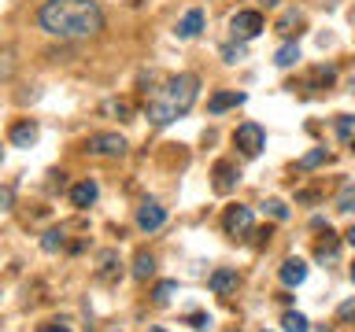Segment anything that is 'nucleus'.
<instances>
[{
    "label": "nucleus",
    "instance_id": "1",
    "mask_svg": "<svg viewBox=\"0 0 355 332\" xmlns=\"http://www.w3.org/2000/svg\"><path fill=\"white\" fill-rule=\"evenodd\" d=\"M37 26L63 41L93 37L104 30V11L96 0H44L37 11Z\"/></svg>",
    "mask_w": 355,
    "mask_h": 332
},
{
    "label": "nucleus",
    "instance_id": "2",
    "mask_svg": "<svg viewBox=\"0 0 355 332\" xmlns=\"http://www.w3.org/2000/svg\"><path fill=\"white\" fill-rule=\"evenodd\" d=\"M196 93H200V77L196 74H178L163 89H155V96L148 100L144 115H148L152 126H171L174 118H182L185 111L196 104Z\"/></svg>",
    "mask_w": 355,
    "mask_h": 332
},
{
    "label": "nucleus",
    "instance_id": "3",
    "mask_svg": "<svg viewBox=\"0 0 355 332\" xmlns=\"http://www.w3.org/2000/svg\"><path fill=\"white\" fill-rule=\"evenodd\" d=\"M85 148H89V155H96V159H122V155H126V140H122L119 133H93Z\"/></svg>",
    "mask_w": 355,
    "mask_h": 332
},
{
    "label": "nucleus",
    "instance_id": "4",
    "mask_svg": "<svg viewBox=\"0 0 355 332\" xmlns=\"http://www.w3.org/2000/svg\"><path fill=\"white\" fill-rule=\"evenodd\" d=\"M233 144L241 148L244 159H255L266 144V133H263V126H255V122H244V126H237V133H233Z\"/></svg>",
    "mask_w": 355,
    "mask_h": 332
},
{
    "label": "nucleus",
    "instance_id": "5",
    "mask_svg": "<svg viewBox=\"0 0 355 332\" xmlns=\"http://www.w3.org/2000/svg\"><path fill=\"white\" fill-rule=\"evenodd\" d=\"M230 33L233 41H252L263 33V15L259 11H237V15L230 19Z\"/></svg>",
    "mask_w": 355,
    "mask_h": 332
},
{
    "label": "nucleus",
    "instance_id": "6",
    "mask_svg": "<svg viewBox=\"0 0 355 332\" xmlns=\"http://www.w3.org/2000/svg\"><path fill=\"white\" fill-rule=\"evenodd\" d=\"M222 225H226V232L233 240L248 237V232H252V207H230L226 218H222Z\"/></svg>",
    "mask_w": 355,
    "mask_h": 332
},
{
    "label": "nucleus",
    "instance_id": "7",
    "mask_svg": "<svg viewBox=\"0 0 355 332\" xmlns=\"http://www.w3.org/2000/svg\"><path fill=\"white\" fill-rule=\"evenodd\" d=\"M163 221H166V207H159L155 199H144L137 207V229L155 232V229H163Z\"/></svg>",
    "mask_w": 355,
    "mask_h": 332
},
{
    "label": "nucleus",
    "instance_id": "8",
    "mask_svg": "<svg viewBox=\"0 0 355 332\" xmlns=\"http://www.w3.org/2000/svg\"><path fill=\"white\" fill-rule=\"evenodd\" d=\"M207 284H211V292H215V295H233V292H237V284H241V277H237V270H230V266H218V270L207 277Z\"/></svg>",
    "mask_w": 355,
    "mask_h": 332
},
{
    "label": "nucleus",
    "instance_id": "9",
    "mask_svg": "<svg viewBox=\"0 0 355 332\" xmlns=\"http://www.w3.org/2000/svg\"><path fill=\"white\" fill-rule=\"evenodd\" d=\"M200 30H204V11L200 8H189L185 15H182V22H178V37L182 41H193V37H200Z\"/></svg>",
    "mask_w": 355,
    "mask_h": 332
},
{
    "label": "nucleus",
    "instance_id": "10",
    "mask_svg": "<svg viewBox=\"0 0 355 332\" xmlns=\"http://www.w3.org/2000/svg\"><path fill=\"white\" fill-rule=\"evenodd\" d=\"M277 277H282V284L300 288V284L307 281V262H304V259H285L282 270H277Z\"/></svg>",
    "mask_w": 355,
    "mask_h": 332
},
{
    "label": "nucleus",
    "instance_id": "11",
    "mask_svg": "<svg viewBox=\"0 0 355 332\" xmlns=\"http://www.w3.org/2000/svg\"><path fill=\"white\" fill-rule=\"evenodd\" d=\"M274 30L282 33V37H288L293 41L300 30H304V11H296V8H288V11H282V19L274 22Z\"/></svg>",
    "mask_w": 355,
    "mask_h": 332
},
{
    "label": "nucleus",
    "instance_id": "12",
    "mask_svg": "<svg viewBox=\"0 0 355 332\" xmlns=\"http://www.w3.org/2000/svg\"><path fill=\"white\" fill-rule=\"evenodd\" d=\"M11 144H15V148H33V144H37V122H15V126H11Z\"/></svg>",
    "mask_w": 355,
    "mask_h": 332
},
{
    "label": "nucleus",
    "instance_id": "13",
    "mask_svg": "<svg viewBox=\"0 0 355 332\" xmlns=\"http://www.w3.org/2000/svg\"><path fill=\"white\" fill-rule=\"evenodd\" d=\"M237 166L233 163H215V192L218 196H226V192H233V185H237Z\"/></svg>",
    "mask_w": 355,
    "mask_h": 332
},
{
    "label": "nucleus",
    "instance_id": "14",
    "mask_svg": "<svg viewBox=\"0 0 355 332\" xmlns=\"http://www.w3.org/2000/svg\"><path fill=\"white\" fill-rule=\"evenodd\" d=\"M96 196H100V188H96V181H78L74 188H71V203L74 207H93L96 203Z\"/></svg>",
    "mask_w": 355,
    "mask_h": 332
},
{
    "label": "nucleus",
    "instance_id": "15",
    "mask_svg": "<svg viewBox=\"0 0 355 332\" xmlns=\"http://www.w3.org/2000/svg\"><path fill=\"white\" fill-rule=\"evenodd\" d=\"M241 104H244V93H215L207 100V111H211V115H222V111L241 107Z\"/></svg>",
    "mask_w": 355,
    "mask_h": 332
},
{
    "label": "nucleus",
    "instance_id": "16",
    "mask_svg": "<svg viewBox=\"0 0 355 332\" xmlns=\"http://www.w3.org/2000/svg\"><path fill=\"white\" fill-rule=\"evenodd\" d=\"M333 82H337V71L333 66H315L307 77V89H315V93H322V89H329Z\"/></svg>",
    "mask_w": 355,
    "mask_h": 332
},
{
    "label": "nucleus",
    "instance_id": "17",
    "mask_svg": "<svg viewBox=\"0 0 355 332\" xmlns=\"http://www.w3.org/2000/svg\"><path fill=\"white\" fill-rule=\"evenodd\" d=\"M115 262H119L115 251H104V255H100V270H96V281H100V284H111V281L119 277V266H115Z\"/></svg>",
    "mask_w": 355,
    "mask_h": 332
},
{
    "label": "nucleus",
    "instance_id": "18",
    "mask_svg": "<svg viewBox=\"0 0 355 332\" xmlns=\"http://www.w3.org/2000/svg\"><path fill=\"white\" fill-rule=\"evenodd\" d=\"M152 273H155V259L148 251H137L133 255V277H137V281H148Z\"/></svg>",
    "mask_w": 355,
    "mask_h": 332
},
{
    "label": "nucleus",
    "instance_id": "19",
    "mask_svg": "<svg viewBox=\"0 0 355 332\" xmlns=\"http://www.w3.org/2000/svg\"><path fill=\"white\" fill-rule=\"evenodd\" d=\"M274 63H277V66H296V63H300V44H296V41H285L282 48L274 52Z\"/></svg>",
    "mask_w": 355,
    "mask_h": 332
},
{
    "label": "nucleus",
    "instance_id": "20",
    "mask_svg": "<svg viewBox=\"0 0 355 332\" xmlns=\"http://www.w3.org/2000/svg\"><path fill=\"white\" fill-rule=\"evenodd\" d=\"M337 137H340V144L355 148V115H340L337 118Z\"/></svg>",
    "mask_w": 355,
    "mask_h": 332
},
{
    "label": "nucleus",
    "instance_id": "21",
    "mask_svg": "<svg viewBox=\"0 0 355 332\" xmlns=\"http://www.w3.org/2000/svg\"><path fill=\"white\" fill-rule=\"evenodd\" d=\"M337 248H340V240L326 229V243H318V262H322V266L333 262V259H337Z\"/></svg>",
    "mask_w": 355,
    "mask_h": 332
},
{
    "label": "nucleus",
    "instance_id": "22",
    "mask_svg": "<svg viewBox=\"0 0 355 332\" xmlns=\"http://www.w3.org/2000/svg\"><path fill=\"white\" fill-rule=\"evenodd\" d=\"M322 163H329V151L326 148H315V151H307L304 159L296 163V170H315V166H322Z\"/></svg>",
    "mask_w": 355,
    "mask_h": 332
},
{
    "label": "nucleus",
    "instance_id": "23",
    "mask_svg": "<svg viewBox=\"0 0 355 332\" xmlns=\"http://www.w3.org/2000/svg\"><path fill=\"white\" fill-rule=\"evenodd\" d=\"M174 295H178V281H159V284H155V292H152V299H155L159 306H166Z\"/></svg>",
    "mask_w": 355,
    "mask_h": 332
},
{
    "label": "nucleus",
    "instance_id": "24",
    "mask_svg": "<svg viewBox=\"0 0 355 332\" xmlns=\"http://www.w3.org/2000/svg\"><path fill=\"white\" fill-rule=\"evenodd\" d=\"M41 248L44 251H60V248H67V237H63V229H49L41 237Z\"/></svg>",
    "mask_w": 355,
    "mask_h": 332
},
{
    "label": "nucleus",
    "instance_id": "25",
    "mask_svg": "<svg viewBox=\"0 0 355 332\" xmlns=\"http://www.w3.org/2000/svg\"><path fill=\"white\" fill-rule=\"evenodd\" d=\"M282 325H285V332H307V317L296 314V310H288V314L282 317Z\"/></svg>",
    "mask_w": 355,
    "mask_h": 332
},
{
    "label": "nucleus",
    "instance_id": "26",
    "mask_svg": "<svg viewBox=\"0 0 355 332\" xmlns=\"http://www.w3.org/2000/svg\"><path fill=\"white\" fill-rule=\"evenodd\" d=\"M104 111H107V115H119V118H130L133 115V107L126 104V100H107Z\"/></svg>",
    "mask_w": 355,
    "mask_h": 332
},
{
    "label": "nucleus",
    "instance_id": "27",
    "mask_svg": "<svg viewBox=\"0 0 355 332\" xmlns=\"http://www.w3.org/2000/svg\"><path fill=\"white\" fill-rule=\"evenodd\" d=\"M263 210H266L270 218H277V221H285V218H288V207L282 203V199H266V203H263Z\"/></svg>",
    "mask_w": 355,
    "mask_h": 332
},
{
    "label": "nucleus",
    "instance_id": "28",
    "mask_svg": "<svg viewBox=\"0 0 355 332\" xmlns=\"http://www.w3.org/2000/svg\"><path fill=\"white\" fill-rule=\"evenodd\" d=\"M222 59H226V63H241V59H244V41L226 44V48H222Z\"/></svg>",
    "mask_w": 355,
    "mask_h": 332
},
{
    "label": "nucleus",
    "instance_id": "29",
    "mask_svg": "<svg viewBox=\"0 0 355 332\" xmlns=\"http://www.w3.org/2000/svg\"><path fill=\"white\" fill-rule=\"evenodd\" d=\"M11 207H15V188H11V185H0V214H8Z\"/></svg>",
    "mask_w": 355,
    "mask_h": 332
},
{
    "label": "nucleus",
    "instance_id": "30",
    "mask_svg": "<svg viewBox=\"0 0 355 332\" xmlns=\"http://www.w3.org/2000/svg\"><path fill=\"white\" fill-rule=\"evenodd\" d=\"M337 207H340V210H355V185H348V188H344V192H340Z\"/></svg>",
    "mask_w": 355,
    "mask_h": 332
},
{
    "label": "nucleus",
    "instance_id": "31",
    "mask_svg": "<svg viewBox=\"0 0 355 332\" xmlns=\"http://www.w3.org/2000/svg\"><path fill=\"white\" fill-rule=\"evenodd\" d=\"M189 325H193L196 332H207L211 329V314H189Z\"/></svg>",
    "mask_w": 355,
    "mask_h": 332
},
{
    "label": "nucleus",
    "instance_id": "32",
    "mask_svg": "<svg viewBox=\"0 0 355 332\" xmlns=\"http://www.w3.org/2000/svg\"><path fill=\"white\" fill-rule=\"evenodd\" d=\"M11 71H15V63H11V52L4 48L0 52V77H11Z\"/></svg>",
    "mask_w": 355,
    "mask_h": 332
},
{
    "label": "nucleus",
    "instance_id": "33",
    "mask_svg": "<svg viewBox=\"0 0 355 332\" xmlns=\"http://www.w3.org/2000/svg\"><path fill=\"white\" fill-rule=\"evenodd\" d=\"M337 314H340V321H352V317H355V299H352V303H344Z\"/></svg>",
    "mask_w": 355,
    "mask_h": 332
},
{
    "label": "nucleus",
    "instance_id": "34",
    "mask_svg": "<svg viewBox=\"0 0 355 332\" xmlns=\"http://www.w3.org/2000/svg\"><path fill=\"white\" fill-rule=\"evenodd\" d=\"M41 332H71V329H67V325H60V321H52V325H44Z\"/></svg>",
    "mask_w": 355,
    "mask_h": 332
},
{
    "label": "nucleus",
    "instance_id": "35",
    "mask_svg": "<svg viewBox=\"0 0 355 332\" xmlns=\"http://www.w3.org/2000/svg\"><path fill=\"white\" fill-rule=\"evenodd\" d=\"M259 4H266V8H282V0H259Z\"/></svg>",
    "mask_w": 355,
    "mask_h": 332
},
{
    "label": "nucleus",
    "instance_id": "36",
    "mask_svg": "<svg viewBox=\"0 0 355 332\" xmlns=\"http://www.w3.org/2000/svg\"><path fill=\"white\" fill-rule=\"evenodd\" d=\"M344 237H348V243H352V248H355V225H352L348 232H344Z\"/></svg>",
    "mask_w": 355,
    "mask_h": 332
},
{
    "label": "nucleus",
    "instance_id": "37",
    "mask_svg": "<svg viewBox=\"0 0 355 332\" xmlns=\"http://www.w3.org/2000/svg\"><path fill=\"white\" fill-rule=\"evenodd\" d=\"M148 332H166V329H159V325H155V329H148Z\"/></svg>",
    "mask_w": 355,
    "mask_h": 332
},
{
    "label": "nucleus",
    "instance_id": "38",
    "mask_svg": "<svg viewBox=\"0 0 355 332\" xmlns=\"http://www.w3.org/2000/svg\"><path fill=\"white\" fill-rule=\"evenodd\" d=\"M352 281H355V266H352Z\"/></svg>",
    "mask_w": 355,
    "mask_h": 332
},
{
    "label": "nucleus",
    "instance_id": "39",
    "mask_svg": "<svg viewBox=\"0 0 355 332\" xmlns=\"http://www.w3.org/2000/svg\"><path fill=\"white\" fill-rule=\"evenodd\" d=\"M0 159H4V148H0Z\"/></svg>",
    "mask_w": 355,
    "mask_h": 332
},
{
    "label": "nucleus",
    "instance_id": "40",
    "mask_svg": "<svg viewBox=\"0 0 355 332\" xmlns=\"http://www.w3.org/2000/svg\"><path fill=\"white\" fill-rule=\"evenodd\" d=\"M233 332H237V329H233Z\"/></svg>",
    "mask_w": 355,
    "mask_h": 332
},
{
    "label": "nucleus",
    "instance_id": "41",
    "mask_svg": "<svg viewBox=\"0 0 355 332\" xmlns=\"http://www.w3.org/2000/svg\"><path fill=\"white\" fill-rule=\"evenodd\" d=\"M115 332H119V329H115Z\"/></svg>",
    "mask_w": 355,
    "mask_h": 332
}]
</instances>
